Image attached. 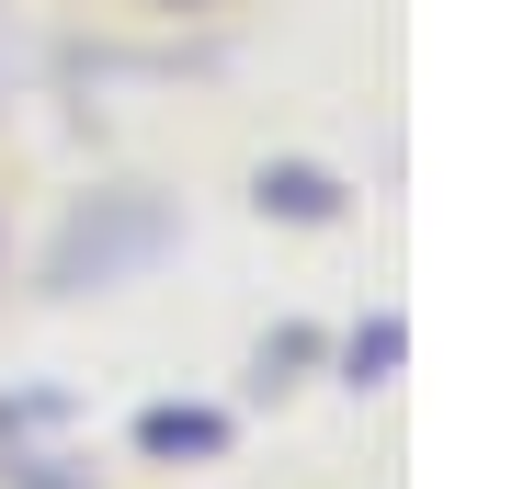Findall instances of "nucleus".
<instances>
[{"mask_svg":"<svg viewBox=\"0 0 512 489\" xmlns=\"http://www.w3.org/2000/svg\"><path fill=\"white\" fill-rule=\"evenodd\" d=\"M251 205H262V217H285V228H330V217L353 205V182L319 171V160H262V171H251Z\"/></svg>","mask_w":512,"mask_h":489,"instance_id":"2","label":"nucleus"},{"mask_svg":"<svg viewBox=\"0 0 512 489\" xmlns=\"http://www.w3.org/2000/svg\"><path fill=\"white\" fill-rule=\"evenodd\" d=\"M137 455H228V410H183V399H160V410H137Z\"/></svg>","mask_w":512,"mask_h":489,"instance_id":"3","label":"nucleus"},{"mask_svg":"<svg viewBox=\"0 0 512 489\" xmlns=\"http://www.w3.org/2000/svg\"><path fill=\"white\" fill-rule=\"evenodd\" d=\"M308 353H319V330H274V342H262V364H251V376H262V387H285V376H296V364H308Z\"/></svg>","mask_w":512,"mask_h":489,"instance_id":"5","label":"nucleus"},{"mask_svg":"<svg viewBox=\"0 0 512 489\" xmlns=\"http://www.w3.org/2000/svg\"><path fill=\"white\" fill-rule=\"evenodd\" d=\"M12 489H92V478H69V455H23Z\"/></svg>","mask_w":512,"mask_h":489,"instance_id":"6","label":"nucleus"},{"mask_svg":"<svg viewBox=\"0 0 512 489\" xmlns=\"http://www.w3.org/2000/svg\"><path fill=\"white\" fill-rule=\"evenodd\" d=\"M171 251H183V217H171L160 194H92V205L69 217V239H57L46 285H57V296H92V285H126V273L171 262Z\"/></svg>","mask_w":512,"mask_h":489,"instance_id":"1","label":"nucleus"},{"mask_svg":"<svg viewBox=\"0 0 512 489\" xmlns=\"http://www.w3.org/2000/svg\"><path fill=\"white\" fill-rule=\"evenodd\" d=\"M399 353H410L399 308H376V319H353V342H342V376H353V387H387V376H399Z\"/></svg>","mask_w":512,"mask_h":489,"instance_id":"4","label":"nucleus"}]
</instances>
